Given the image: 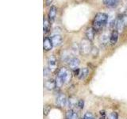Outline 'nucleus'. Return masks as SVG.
Masks as SVG:
<instances>
[{
    "label": "nucleus",
    "mask_w": 127,
    "mask_h": 119,
    "mask_svg": "<svg viewBox=\"0 0 127 119\" xmlns=\"http://www.w3.org/2000/svg\"><path fill=\"white\" fill-rule=\"evenodd\" d=\"M108 22V15L105 13H98L93 21V28L95 30H100Z\"/></svg>",
    "instance_id": "1"
},
{
    "label": "nucleus",
    "mask_w": 127,
    "mask_h": 119,
    "mask_svg": "<svg viewBox=\"0 0 127 119\" xmlns=\"http://www.w3.org/2000/svg\"><path fill=\"white\" fill-rule=\"evenodd\" d=\"M79 51L83 55H88L92 51V47H91V41L87 39H83L81 41L80 45H79Z\"/></svg>",
    "instance_id": "2"
},
{
    "label": "nucleus",
    "mask_w": 127,
    "mask_h": 119,
    "mask_svg": "<svg viewBox=\"0 0 127 119\" xmlns=\"http://www.w3.org/2000/svg\"><path fill=\"white\" fill-rule=\"evenodd\" d=\"M127 26V14H123L119 16L116 20V29L118 31L122 32Z\"/></svg>",
    "instance_id": "3"
},
{
    "label": "nucleus",
    "mask_w": 127,
    "mask_h": 119,
    "mask_svg": "<svg viewBox=\"0 0 127 119\" xmlns=\"http://www.w3.org/2000/svg\"><path fill=\"white\" fill-rule=\"evenodd\" d=\"M58 75L61 77L64 83H68L71 79V72L68 69L66 68V67H62V68H61Z\"/></svg>",
    "instance_id": "4"
},
{
    "label": "nucleus",
    "mask_w": 127,
    "mask_h": 119,
    "mask_svg": "<svg viewBox=\"0 0 127 119\" xmlns=\"http://www.w3.org/2000/svg\"><path fill=\"white\" fill-rule=\"evenodd\" d=\"M57 8L55 6H52L49 9V14H48V18H49L51 25L54 22L56 17H57Z\"/></svg>",
    "instance_id": "5"
},
{
    "label": "nucleus",
    "mask_w": 127,
    "mask_h": 119,
    "mask_svg": "<svg viewBox=\"0 0 127 119\" xmlns=\"http://www.w3.org/2000/svg\"><path fill=\"white\" fill-rule=\"evenodd\" d=\"M53 47V44L51 38L49 37H45L43 41V48L45 51H49L52 49V48Z\"/></svg>",
    "instance_id": "6"
},
{
    "label": "nucleus",
    "mask_w": 127,
    "mask_h": 119,
    "mask_svg": "<svg viewBox=\"0 0 127 119\" xmlns=\"http://www.w3.org/2000/svg\"><path fill=\"white\" fill-rule=\"evenodd\" d=\"M49 68L51 71H54L57 68V59L54 56H51L49 58Z\"/></svg>",
    "instance_id": "7"
},
{
    "label": "nucleus",
    "mask_w": 127,
    "mask_h": 119,
    "mask_svg": "<svg viewBox=\"0 0 127 119\" xmlns=\"http://www.w3.org/2000/svg\"><path fill=\"white\" fill-rule=\"evenodd\" d=\"M118 40V31L117 30H114L110 37V42L112 45H116Z\"/></svg>",
    "instance_id": "8"
},
{
    "label": "nucleus",
    "mask_w": 127,
    "mask_h": 119,
    "mask_svg": "<svg viewBox=\"0 0 127 119\" xmlns=\"http://www.w3.org/2000/svg\"><path fill=\"white\" fill-rule=\"evenodd\" d=\"M79 63H80V61H79V60L78 58L72 57L70 60V61L68 62L69 67L71 69H72V70L76 69V68H78V67L79 65Z\"/></svg>",
    "instance_id": "9"
},
{
    "label": "nucleus",
    "mask_w": 127,
    "mask_h": 119,
    "mask_svg": "<svg viewBox=\"0 0 127 119\" xmlns=\"http://www.w3.org/2000/svg\"><path fill=\"white\" fill-rule=\"evenodd\" d=\"M52 41H53V46H59L62 43V37L60 34H54L51 37Z\"/></svg>",
    "instance_id": "10"
},
{
    "label": "nucleus",
    "mask_w": 127,
    "mask_h": 119,
    "mask_svg": "<svg viewBox=\"0 0 127 119\" xmlns=\"http://www.w3.org/2000/svg\"><path fill=\"white\" fill-rule=\"evenodd\" d=\"M67 100L64 94H60L57 98V104L61 107L65 106L67 105Z\"/></svg>",
    "instance_id": "11"
},
{
    "label": "nucleus",
    "mask_w": 127,
    "mask_h": 119,
    "mask_svg": "<svg viewBox=\"0 0 127 119\" xmlns=\"http://www.w3.org/2000/svg\"><path fill=\"white\" fill-rule=\"evenodd\" d=\"M85 34H86V37H87V40H89L91 41H93L94 37H95V30L93 27H90L86 30Z\"/></svg>",
    "instance_id": "12"
},
{
    "label": "nucleus",
    "mask_w": 127,
    "mask_h": 119,
    "mask_svg": "<svg viewBox=\"0 0 127 119\" xmlns=\"http://www.w3.org/2000/svg\"><path fill=\"white\" fill-rule=\"evenodd\" d=\"M50 26H51V23L49 22V18H44V19H43V30H44V33H49V30H50Z\"/></svg>",
    "instance_id": "13"
},
{
    "label": "nucleus",
    "mask_w": 127,
    "mask_h": 119,
    "mask_svg": "<svg viewBox=\"0 0 127 119\" xmlns=\"http://www.w3.org/2000/svg\"><path fill=\"white\" fill-rule=\"evenodd\" d=\"M120 0H102L103 3L108 7H115Z\"/></svg>",
    "instance_id": "14"
},
{
    "label": "nucleus",
    "mask_w": 127,
    "mask_h": 119,
    "mask_svg": "<svg viewBox=\"0 0 127 119\" xmlns=\"http://www.w3.org/2000/svg\"><path fill=\"white\" fill-rule=\"evenodd\" d=\"M45 87L48 90H53L57 86H56V81H54L53 79H49L45 82Z\"/></svg>",
    "instance_id": "15"
},
{
    "label": "nucleus",
    "mask_w": 127,
    "mask_h": 119,
    "mask_svg": "<svg viewBox=\"0 0 127 119\" xmlns=\"http://www.w3.org/2000/svg\"><path fill=\"white\" fill-rule=\"evenodd\" d=\"M88 73H89V70L87 67H84V68L81 69L80 73H79V79H80V80H83V79L87 76Z\"/></svg>",
    "instance_id": "16"
},
{
    "label": "nucleus",
    "mask_w": 127,
    "mask_h": 119,
    "mask_svg": "<svg viewBox=\"0 0 127 119\" xmlns=\"http://www.w3.org/2000/svg\"><path fill=\"white\" fill-rule=\"evenodd\" d=\"M77 103H78V101L76 100V98L74 97H71L69 98L68 100H67V105L68 106L69 108H73V107L77 106Z\"/></svg>",
    "instance_id": "17"
},
{
    "label": "nucleus",
    "mask_w": 127,
    "mask_h": 119,
    "mask_svg": "<svg viewBox=\"0 0 127 119\" xmlns=\"http://www.w3.org/2000/svg\"><path fill=\"white\" fill-rule=\"evenodd\" d=\"M66 117H67V119H78V115L76 112L74 111L73 110H70L67 111Z\"/></svg>",
    "instance_id": "18"
},
{
    "label": "nucleus",
    "mask_w": 127,
    "mask_h": 119,
    "mask_svg": "<svg viewBox=\"0 0 127 119\" xmlns=\"http://www.w3.org/2000/svg\"><path fill=\"white\" fill-rule=\"evenodd\" d=\"M108 41H109V37H108V35L107 34H102L100 37V43L101 45L105 46L107 45V43H108Z\"/></svg>",
    "instance_id": "19"
},
{
    "label": "nucleus",
    "mask_w": 127,
    "mask_h": 119,
    "mask_svg": "<svg viewBox=\"0 0 127 119\" xmlns=\"http://www.w3.org/2000/svg\"><path fill=\"white\" fill-rule=\"evenodd\" d=\"M56 86H57V87H58V88H60V87H62V85L64 84V83H63V81H62V79H61V77L58 76L57 77V79H56Z\"/></svg>",
    "instance_id": "20"
},
{
    "label": "nucleus",
    "mask_w": 127,
    "mask_h": 119,
    "mask_svg": "<svg viewBox=\"0 0 127 119\" xmlns=\"http://www.w3.org/2000/svg\"><path fill=\"white\" fill-rule=\"evenodd\" d=\"M83 119H95V118H94V115L91 112H87L84 114Z\"/></svg>",
    "instance_id": "21"
},
{
    "label": "nucleus",
    "mask_w": 127,
    "mask_h": 119,
    "mask_svg": "<svg viewBox=\"0 0 127 119\" xmlns=\"http://www.w3.org/2000/svg\"><path fill=\"white\" fill-rule=\"evenodd\" d=\"M118 114L116 112H113L109 115L108 119H118Z\"/></svg>",
    "instance_id": "22"
},
{
    "label": "nucleus",
    "mask_w": 127,
    "mask_h": 119,
    "mask_svg": "<svg viewBox=\"0 0 127 119\" xmlns=\"http://www.w3.org/2000/svg\"><path fill=\"white\" fill-rule=\"evenodd\" d=\"M83 106H84V101L83 99H79L78 100V103H77V106L79 107V109H83Z\"/></svg>",
    "instance_id": "23"
},
{
    "label": "nucleus",
    "mask_w": 127,
    "mask_h": 119,
    "mask_svg": "<svg viewBox=\"0 0 127 119\" xmlns=\"http://www.w3.org/2000/svg\"><path fill=\"white\" fill-rule=\"evenodd\" d=\"M50 70H49V68H47V67H45V68H44V76H45V77H47V76H49V73H50Z\"/></svg>",
    "instance_id": "24"
},
{
    "label": "nucleus",
    "mask_w": 127,
    "mask_h": 119,
    "mask_svg": "<svg viewBox=\"0 0 127 119\" xmlns=\"http://www.w3.org/2000/svg\"><path fill=\"white\" fill-rule=\"evenodd\" d=\"M49 110H50V107H49V106H45V108H44V114H45V115H47L48 114H49Z\"/></svg>",
    "instance_id": "25"
},
{
    "label": "nucleus",
    "mask_w": 127,
    "mask_h": 119,
    "mask_svg": "<svg viewBox=\"0 0 127 119\" xmlns=\"http://www.w3.org/2000/svg\"><path fill=\"white\" fill-rule=\"evenodd\" d=\"M79 73H80V70H79V68H76V69H75L74 70V74L75 75H79Z\"/></svg>",
    "instance_id": "26"
},
{
    "label": "nucleus",
    "mask_w": 127,
    "mask_h": 119,
    "mask_svg": "<svg viewBox=\"0 0 127 119\" xmlns=\"http://www.w3.org/2000/svg\"><path fill=\"white\" fill-rule=\"evenodd\" d=\"M52 2H53V0H46V5L47 6H50Z\"/></svg>",
    "instance_id": "27"
},
{
    "label": "nucleus",
    "mask_w": 127,
    "mask_h": 119,
    "mask_svg": "<svg viewBox=\"0 0 127 119\" xmlns=\"http://www.w3.org/2000/svg\"><path fill=\"white\" fill-rule=\"evenodd\" d=\"M99 119H104V117H103V116H102L100 118H99Z\"/></svg>",
    "instance_id": "28"
},
{
    "label": "nucleus",
    "mask_w": 127,
    "mask_h": 119,
    "mask_svg": "<svg viewBox=\"0 0 127 119\" xmlns=\"http://www.w3.org/2000/svg\"><path fill=\"white\" fill-rule=\"evenodd\" d=\"M79 119H82V118H79Z\"/></svg>",
    "instance_id": "29"
}]
</instances>
